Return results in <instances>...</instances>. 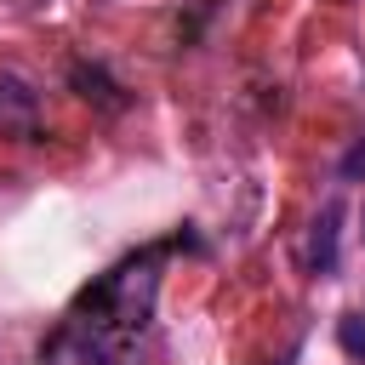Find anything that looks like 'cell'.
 <instances>
[{
	"instance_id": "5",
	"label": "cell",
	"mask_w": 365,
	"mask_h": 365,
	"mask_svg": "<svg viewBox=\"0 0 365 365\" xmlns=\"http://www.w3.org/2000/svg\"><path fill=\"white\" fill-rule=\"evenodd\" d=\"M68 86H74L86 103L108 108V114H120V108L131 103V97H125V86H120V80H114L103 63H86V57H80V63H68Z\"/></svg>"
},
{
	"instance_id": "7",
	"label": "cell",
	"mask_w": 365,
	"mask_h": 365,
	"mask_svg": "<svg viewBox=\"0 0 365 365\" xmlns=\"http://www.w3.org/2000/svg\"><path fill=\"white\" fill-rule=\"evenodd\" d=\"M336 177H342V182H365V137L336 160Z\"/></svg>"
},
{
	"instance_id": "6",
	"label": "cell",
	"mask_w": 365,
	"mask_h": 365,
	"mask_svg": "<svg viewBox=\"0 0 365 365\" xmlns=\"http://www.w3.org/2000/svg\"><path fill=\"white\" fill-rule=\"evenodd\" d=\"M336 348L348 359H365V308H354V314L336 319Z\"/></svg>"
},
{
	"instance_id": "4",
	"label": "cell",
	"mask_w": 365,
	"mask_h": 365,
	"mask_svg": "<svg viewBox=\"0 0 365 365\" xmlns=\"http://www.w3.org/2000/svg\"><path fill=\"white\" fill-rule=\"evenodd\" d=\"M34 365H114V348H108L103 336L80 331V325H63V331H51V336L40 342Z\"/></svg>"
},
{
	"instance_id": "3",
	"label": "cell",
	"mask_w": 365,
	"mask_h": 365,
	"mask_svg": "<svg viewBox=\"0 0 365 365\" xmlns=\"http://www.w3.org/2000/svg\"><path fill=\"white\" fill-rule=\"evenodd\" d=\"M34 131H40V91L17 68H0V137H34Z\"/></svg>"
},
{
	"instance_id": "2",
	"label": "cell",
	"mask_w": 365,
	"mask_h": 365,
	"mask_svg": "<svg viewBox=\"0 0 365 365\" xmlns=\"http://www.w3.org/2000/svg\"><path fill=\"white\" fill-rule=\"evenodd\" d=\"M342 222H348V205L331 194V200L314 211V222H308V245H302L308 274H319V279L336 274V262H342Z\"/></svg>"
},
{
	"instance_id": "1",
	"label": "cell",
	"mask_w": 365,
	"mask_h": 365,
	"mask_svg": "<svg viewBox=\"0 0 365 365\" xmlns=\"http://www.w3.org/2000/svg\"><path fill=\"white\" fill-rule=\"evenodd\" d=\"M160 262H165V245H143L137 257L114 262L108 274H97V285L80 291L68 325L103 336L108 348L137 336L148 319H154V297H160Z\"/></svg>"
}]
</instances>
